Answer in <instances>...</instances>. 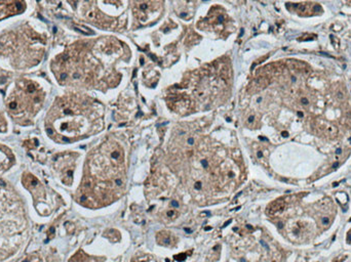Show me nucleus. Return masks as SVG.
<instances>
[{
	"label": "nucleus",
	"instance_id": "18",
	"mask_svg": "<svg viewBox=\"0 0 351 262\" xmlns=\"http://www.w3.org/2000/svg\"><path fill=\"white\" fill-rule=\"evenodd\" d=\"M123 183V181L121 180V178H117V180H115V184L117 186H121Z\"/></svg>",
	"mask_w": 351,
	"mask_h": 262
},
{
	"label": "nucleus",
	"instance_id": "5",
	"mask_svg": "<svg viewBox=\"0 0 351 262\" xmlns=\"http://www.w3.org/2000/svg\"><path fill=\"white\" fill-rule=\"evenodd\" d=\"M316 126L318 127V130L327 134L328 138H335L337 135V128L332 124H328L326 122H317L315 123Z\"/></svg>",
	"mask_w": 351,
	"mask_h": 262
},
{
	"label": "nucleus",
	"instance_id": "6",
	"mask_svg": "<svg viewBox=\"0 0 351 262\" xmlns=\"http://www.w3.org/2000/svg\"><path fill=\"white\" fill-rule=\"evenodd\" d=\"M157 244L161 246H171L174 244V237L166 232H161L156 236Z\"/></svg>",
	"mask_w": 351,
	"mask_h": 262
},
{
	"label": "nucleus",
	"instance_id": "20",
	"mask_svg": "<svg viewBox=\"0 0 351 262\" xmlns=\"http://www.w3.org/2000/svg\"><path fill=\"white\" fill-rule=\"evenodd\" d=\"M256 155H257V158H258V159H263V158H264V154H263L262 151H258Z\"/></svg>",
	"mask_w": 351,
	"mask_h": 262
},
{
	"label": "nucleus",
	"instance_id": "24",
	"mask_svg": "<svg viewBox=\"0 0 351 262\" xmlns=\"http://www.w3.org/2000/svg\"><path fill=\"white\" fill-rule=\"evenodd\" d=\"M185 230L187 233H191V230H189V228H185Z\"/></svg>",
	"mask_w": 351,
	"mask_h": 262
},
{
	"label": "nucleus",
	"instance_id": "22",
	"mask_svg": "<svg viewBox=\"0 0 351 262\" xmlns=\"http://www.w3.org/2000/svg\"><path fill=\"white\" fill-rule=\"evenodd\" d=\"M298 116H299V117H303V113L298 112Z\"/></svg>",
	"mask_w": 351,
	"mask_h": 262
},
{
	"label": "nucleus",
	"instance_id": "12",
	"mask_svg": "<svg viewBox=\"0 0 351 262\" xmlns=\"http://www.w3.org/2000/svg\"><path fill=\"white\" fill-rule=\"evenodd\" d=\"M166 216L169 219H174V218H176L178 216V212L176 211V209H172V210H168L166 212Z\"/></svg>",
	"mask_w": 351,
	"mask_h": 262
},
{
	"label": "nucleus",
	"instance_id": "16",
	"mask_svg": "<svg viewBox=\"0 0 351 262\" xmlns=\"http://www.w3.org/2000/svg\"><path fill=\"white\" fill-rule=\"evenodd\" d=\"M169 205H171V207H172V208H174V209L179 208V206H180L179 202H178V201H176V200H172V201H171V203H169Z\"/></svg>",
	"mask_w": 351,
	"mask_h": 262
},
{
	"label": "nucleus",
	"instance_id": "13",
	"mask_svg": "<svg viewBox=\"0 0 351 262\" xmlns=\"http://www.w3.org/2000/svg\"><path fill=\"white\" fill-rule=\"evenodd\" d=\"M203 185H204L203 181H195V182H194V184H193V188H194L195 191H200L201 188H203Z\"/></svg>",
	"mask_w": 351,
	"mask_h": 262
},
{
	"label": "nucleus",
	"instance_id": "2",
	"mask_svg": "<svg viewBox=\"0 0 351 262\" xmlns=\"http://www.w3.org/2000/svg\"><path fill=\"white\" fill-rule=\"evenodd\" d=\"M310 228L308 227V223L303 222H296L290 227L291 237L294 239H303L309 233Z\"/></svg>",
	"mask_w": 351,
	"mask_h": 262
},
{
	"label": "nucleus",
	"instance_id": "1",
	"mask_svg": "<svg viewBox=\"0 0 351 262\" xmlns=\"http://www.w3.org/2000/svg\"><path fill=\"white\" fill-rule=\"evenodd\" d=\"M22 181H23V185L32 194V196H33V200L36 207L40 203L45 202L47 197L45 187L33 174H31L29 172L24 173L22 177Z\"/></svg>",
	"mask_w": 351,
	"mask_h": 262
},
{
	"label": "nucleus",
	"instance_id": "11",
	"mask_svg": "<svg viewBox=\"0 0 351 262\" xmlns=\"http://www.w3.org/2000/svg\"><path fill=\"white\" fill-rule=\"evenodd\" d=\"M25 262H41V258L38 255H31L26 259Z\"/></svg>",
	"mask_w": 351,
	"mask_h": 262
},
{
	"label": "nucleus",
	"instance_id": "14",
	"mask_svg": "<svg viewBox=\"0 0 351 262\" xmlns=\"http://www.w3.org/2000/svg\"><path fill=\"white\" fill-rule=\"evenodd\" d=\"M200 165L203 167L204 169H208L209 168V160L208 159H203L200 161Z\"/></svg>",
	"mask_w": 351,
	"mask_h": 262
},
{
	"label": "nucleus",
	"instance_id": "4",
	"mask_svg": "<svg viewBox=\"0 0 351 262\" xmlns=\"http://www.w3.org/2000/svg\"><path fill=\"white\" fill-rule=\"evenodd\" d=\"M285 205H286V203H285L284 198H280L268 206L266 212H267L268 215H276L279 213H281L284 210Z\"/></svg>",
	"mask_w": 351,
	"mask_h": 262
},
{
	"label": "nucleus",
	"instance_id": "23",
	"mask_svg": "<svg viewBox=\"0 0 351 262\" xmlns=\"http://www.w3.org/2000/svg\"><path fill=\"white\" fill-rule=\"evenodd\" d=\"M283 136H288V132H282Z\"/></svg>",
	"mask_w": 351,
	"mask_h": 262
},
{
	"label": "nucleus",
	"instance_id": "8",
	"mask_svg": "<svg viewBox=\"0 0 351 262\" xmlns=\"http://www.w3.org/2000/svg\"><path fill=\"white\" fill-rule=\"evenodd\" d=\"M123 157V154H122V151L120 149H113L110 153V158L113 160V161H120L122 159Z\"/></svg>",
	"mask_w": 351,
	"mask_h": 262
},
{
	"label": "nucleus",
	"instance_id": "3",
	"mask_svg": "<svg viewBox=\"0 0 351 262\" xmlns=\"http://www.w3.org/2000/svg\"><path fill=\"white\" fill-rule=\"evenodd\" d=\"M14 163L13 154L8 150L0 148V173L9 169V167Z\"/></svg>",
	"mask_w": 351,
	"mask_h": 262
},
{
	"label": "nucleus",
	"instance_id": "15",
	"mask_svg": "<svg viewBox=\"0 0 351 262\" xmlns=\"http://www.w3.org/2000/svg\"><path fill=\"white\" fill-rule=\"evenodd\" d=\"M301 103L304 107H308L309 106V100H308L307 98H301Z\"/></svg>",
	"mask_w": 351,
	"mask_h": 262
},
{
	"label": "nucleus",
	"instance_id": "19",
	"mask_svg": "<svg viewBox=\"0 0 351 262\" xmlns=\"http://www.w3.org/2000/svg\"><path fill=\"white\" fill-rule=\"evenodd\" d=\"M194 142H195V140H194L193 138H189V139L187 140V143H188V145H193V144H194Z\"/></svg>",
	"mask_w": 351,
	"mask_h": 262
},
{
	"label": "nucleus",
	"instance_id": "9",
	"mask_svg": "<svg viewBox=\"0 0 351 262\" xmlns=\"http://www.w3.org/2000/svg\"><path fill=\"white\" fill-rule=\"evenodd\" d=\"M86 258H87L86 254H83L82 252H79L72 257L70 262H86Z\"/></svg>",
	"mask_w": 351,
	"mask_h": 262
},
{
	"label": "nucleus",
	"instance_id": "10",
	"mask_svg": "<svg viewBox=\"0 0 351 262\" xmlns=\"http://www.w3.org/2000/svg\"><path fill=\"white\" fill-rule=\"evenodd\" d=\"M6 123L4 118L0 115V132H5L6 131Z\"/></svg>",
	"mask_w": 351,
	"mask_h": 262
},
{
	"label": "nucleus",
	"instance_id": "7",
	"mask_svg": "<svg viewBox=\"0 0 351 262\" xmlns=\"http://www.w3.org/2000/svg\"><path fill=\"white\" fill-rule=\"evenodd\" d=\"M333 218L329 215H322L320 218L317 219L318 225H320L322 228H327L332 223Z\"/></svg>",
	"mask_w": 351,
	"mask_h": 262
},
{
	"label": "nucleus",
	"instance_id": "21",
	"mask_svg": "<svg viewBox=\"0 0 351 262\" xmlns=\"http://www.w3.org/2000/svg\"><path fill=\"white\" fill-rule=\"evenodd\" d=\"M347 242H348L349 244H351V229L349 230L348 234H347Z\"/></svg>",
	"mask_w": 351,
	"mask_h": 262
},
{
	"label": "nucleus",
	"instance_id": "17",
	"mask_svg": "<svg viewBox=\"0 0 351 262\" xmlns=\"http://www.w3.org/2000/svg\"><path fill=\"white\" fill-rule=\"evenodd\" d=\"M185 258H186V254H184V253H181L179 256H175V259L178 261H182Z\"/></svg>",
	"mask_w": 351,
	"mask_h": 262
}]
</instances>
